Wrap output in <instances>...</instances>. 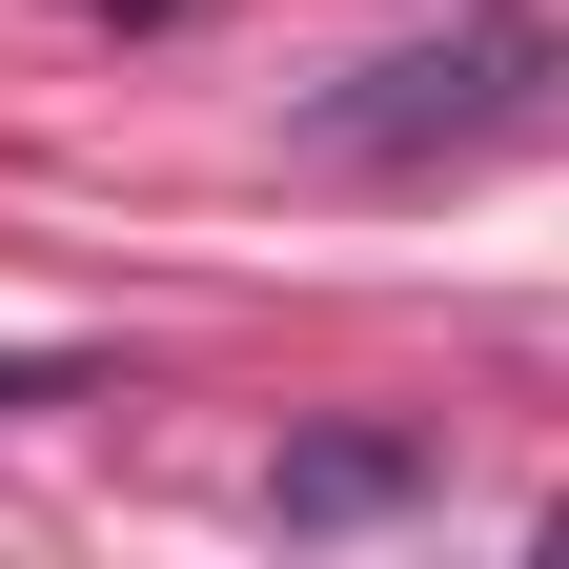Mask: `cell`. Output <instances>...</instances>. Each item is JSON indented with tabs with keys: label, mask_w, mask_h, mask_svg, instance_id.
<instances>
[{
	"label": "cell",
	"mask_w": 569,
	"mask_h": 569,
	"mask_svg": "<svg viewBox=\"0 0 569 569\" xmlns=\"http://www.w3.org/2000/svg\"><path fill=\"white\" fill-rule=\"evenodd\" d=\"M529 82H549V41H529V21H488V41L367 61V82L326 102V142H346V163H407V142H488V122H529Z\"/></svg>",
	"instance_id": "1"
},
{
	"label": "cell",
	"mask_w": 569,
	"mask_h": 569,
	"mask_svg": "<svg viewBox=\"0 0 569 569\" xmlns=\"http://www.w3.org/2000/svg\"><path fill=\"white\" fill-rule=\"evenodd\" d=\"M448 488V448L427 427H284V468H264V529H387Z\"/></svg>",
	"instance_id": "2"
}]
</instances>
